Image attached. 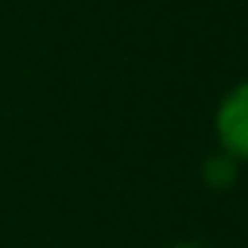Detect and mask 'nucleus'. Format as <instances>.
Here are the masks:
<instances>
[{"mask_svg":"<svg viewBox=\"0 0 248 248\" xmlns=\"http://www.w3.org/2000/svg\"><path fill=\"white\" fill-rule=\"evenodd\" d=\"M214 135L226 157L248 164V79L236 82L214 110Z\"/></svg>","mask_w":248,"mask_h":248,"instance_id":"f257e3e1","label":"nucleus"},{"mask_svg":"<svg viewBox=\"0 0 248 248\" xmlns=\"http://www.w3.org/2000/svg\"><path fill=\"white\" fill-rule=\"evenodd\" d=\"M236 176H239V164H236L232 157H226L223 151L214 154V157L204 164V179L211 182L214 188H226V186H232V182H236Z\"/></svg>","mask_w":248,"mask_h":248,"instance_id":"f03ea898","label":"nucleus"}]
</instances>
